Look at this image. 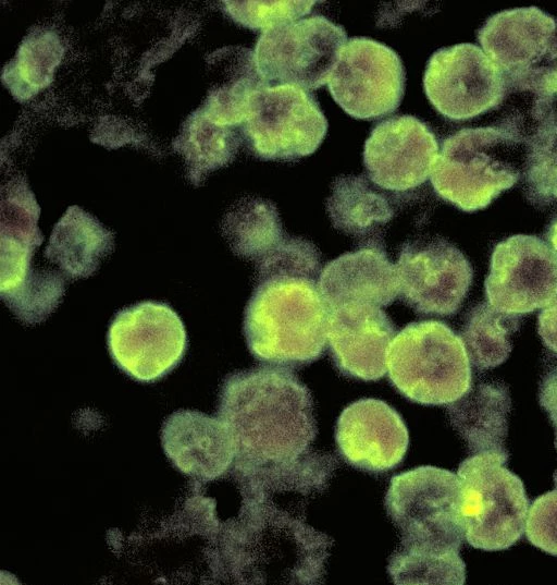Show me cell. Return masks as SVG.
Masks as SVG:
<instances>
[{"mask_svg": "<svg viewBox=\"0 0 557 585\" xmlns=\"http://www.w3.org/2000/svg\"><path fill=\"white\" fill-rule=\"evenodd\" d=\"M346 42L342 25L313 14L262 31L255 60L269 85L280 82L313 90L329 82Z\"/></svg>", "mask_w": 557, "mask_h": 585, "instance_id": "cell-9", "label": "cell"}, {"mask_svg": "<svg viewBox=\"0 0 557 585\" xmlns=\"http://www.w3.org/2000/svg\"><path fill=\"white\" fill-rule=\"evenodd\" d=\"M524 156V143L506 130L465 127L443 141L431 183L441 198L473 212L518 182Z\"/></svg>", "mask_w": 557, "mask_h": 585, "instance_id": "cell-4", "label": "cell"}, {"mask_svg": "<svg viewBox=\"0 0 557 585\" xmlns=\"http://www.w3.org/2000/svg\"><path fill=\"white\" fill-rule=\"evenodd\" d=\"M511 400L503 382H480L447 406L451 426L472 454L508 453L505 441Z\"/></svg>", "mask_w": 557, "mask_h": 585, "instance_id": "cell-21", "label": "cell"}, {"mask_svg": "<svg viewBox=\"0 0 557 585\" xmlns=\"http://www.w3.org/2000/svg\"><path fill=\"white\" fill-rule=\"evenodd\" d=\"M335 439L348 464L373 473L398 465L409 443L408 429L398 412L372 398L357 400L344 409L336 423Z\"/></svg>", "mask_w": 557, "mask_h": 585, "instance_id": "cell-17", "label": "cell"}, {"mask_svg": "<svg viewBox=\"0 0 557 585\" xmlns=\"http://www.w3.org/2000/svg\"><path fill=\"white\" fill-rule=\"evenodd\" d=\"M437 156L432 130L418 118L403 114L373 127L364 143L363 164L376 186L405 192L428 180Z\"/></svg>", "mask_w": 557, "mask_h": 585, "instance_id": "cell-16", "label": "cell"}, {"mask_svg": "<svg viewBox=\"0 0 557 585\" xmlns=\"http://www.w3.org/2000/svg\"><path fill=\"white\" fill-rule=\"evenodd\" d=\"M385 508L400 535L388 560L395 584H454L466 581L459 556L465 538L458 476L436 466L395 475Z\"/></svg>", "mask_w": 557, "mask_h": 585, "instance_id": "cell-3", "label": "cell"}, {"mask_svg": "<svg viewBox=\"0 0 557 585\" xmlns=\"http://www.w3.org/2000/svg\"><path fill=\"white\" fill-rule=\"evenodd\" d=\"M537 331L544 345L557 354V295L539 314Z\"/></svg>", "mask_w": 557, "mask_h": 585, "instance_id": "cell-31", "label": "cell"}, {"mask_svg": "<svg viewBox=\"0 0 557 585\" xmlns=\"http://www.w3.org/2000/svg\"><path fill=\"white\" fill-rule=\"evenodd\" d=\"M257 282L245 307L243 332L252 356L271 366L296 368L320 358L330 309L319 288L320 252L286 237L256 264Z\"/></svg>", "mask_w": 557, "mask_h": 585, "instance_id": "cell-2", "label": "cell"}, {"mask_svg": "<svg viewBox=\"0 0 557 585\" xmlns=\"http://www.w3.org/2000/svg\"><path fill=\"white\" fill-rule=\"evenodd\" d=\"M62 52L55 34L33 32L21 45L15 59L5 66L2 80L17 99H28L51 83Z\"/></svg>", "mask_w": 557, "mask_h": 585, "instance_id": "cell-26", "label": "cell"}, {"mask_svg": "<svg viewBox=\"0 0 557 585\" xmlns=\"http://www.w3.org/2000/svg\"><path fill=\"white\" fill-rule=\"evenodd\" d=\"M396 267L400 300L423 315L456 314L473 278L466 256L441 237L406 242Z\"/></svg>", "mask_w": 557, "mask_h": 585, "instance_id": "cell-14", "label": "cell"}, {"mask_svg": "<svg viewBox=\"0 0 557 585\" xmlns=\"http://www.w3.org/2000/svg\"><path fill=\"white\" fill-rule=\"evenodd\" d=\"M423 87L435 110L451 121L470 120L497 109L507 95L498 68L470 42L436 50L426 63Z\"/></svg>", "mask_w": 557, "mask_h": 585, "instance_id": "cell-13", "label": "cell"}, {"mask_svg": "<svg viewBox=\"0 0 557 585\" xmlns=\"http://www.w3.org/2000/svg\"><path fill=\"white\" fill-rule=\"evenodd\" d=\"M395 336L393 321L377 306L347 304L330 310L329 348L335 366L346 377L363 381L382 378Z\"/></svg>", "mask_w": 557, "mask_h": 585, "instance_id": "cell-18", "label": "cell"}, {"mask_svg": "<svg viewBox=\"0 0 557 585\" xmlns=\"http://www.w3.org/2000/svg\"><path fill=\"white\" fill-rule=\"evenodd\" d=\"M485 297L494 308L527 314L557 295V254L535 235L516 234L493 249Z\"/></svg>", "mask_w": 557, "mask_h": 585, "instance_id": "cell-15", "label": "cell"}, {"mask_svg": "<svg viewBox=\"0 0 557 585\" xmlns=\"http://www.w3.org/2000/svg\"><path fill=\"white\" fill-rule=\"evenodd\" d=\"M552 423L556 429V440H555V446H556V449H557V417L552 419Z\"/></svg>", "mask_w": 557, "mask_h": 585, "instance_id": "cell-34", "label": "cell"}, {"mask_svg": "<svg viewBox=\"0 0 557 585\" xmlns=\"http://www.w3.org/2000/svg\"><path fill=\"white\" fill-rule=\"evenodd\" d=\"M222 233L232 252L255 265L286 237L275 204L257 196L237 200L226 212Z\"/></svg>", "mask_w": 557, "mask_h": 585, "instance_id": "cell-24", "label": "cell"}, {"mask_svg": "<svg viewBox=\"0 0 557 585\" xmlns=\"http://www.w3.org/2000/svg\"><path fill=\"white\" fill-rule=\"evenodd\" d=\"M238 145L239 137L230 126L213 122L203 112L191 119L186 135L190 181L199 184L206 173L230 163Z\"/></svg>", "mask_w": 557, "mask_h": 585, "instance_id": "cell-28", "label": "cell"}, {"mask_svg": "<svg viewBox=\"0 0 557 585\" xmlns=\"http://www.w3.org/2000/svg\"><path fill=\"white\" fill-rule=\"evenodd\" d=\"M313 406L288 368L267 365L225 377L219 418L232 435L237 465L255 484L283 479L323 454L310 448L318 432Z\"/></svg>", "mask_w": 557, "mask_h": 585, "instance_id": "cell-1", "label": "cell"}, {"mask_svg": "<svg viewBox=\"0 0 557 585\" xmlns=\"http://www.w3.org/2000/svg\"><path fill=\"white\" fill-rule=\"evenodd\" d=\"M319 288L330 310L347 304L387 306L399 296L397 267L382 242L363 244L329 261Z\"/></svg>", "mask_w": 557, "mask_h": 585, "instance_id": "cell-19", "label": "cell"}, {"mask_svg": "<svg viewBox=\"0 0 557 585\" xmlns=\"http://www.w3.org/2000/svg\"><path fill=\"white\" fill-rule=\"evenodd\" d=\"M317 1H224L228 16L237 24L250 29H267L272 26L299 20L310 13Z\"/></svg>", "mask_w": 557, "mask_h": 585, "instance_id": "cell-29", "label": "cell"}, {"mask_svg": "<svg viewBox=\"0 0 557 585\" xmlns=\"http://www.w3.org/2000/svg\"><path fill=\"white\" fill-rule=\"evenodd\" d=\"M484 53L503 74L507 93L553 98L549 82L557 68V21L537 7L504 10L478 29Z\"/></svg>", "mask_w": 557, "mask_h": 585, "instance_id": "cell-8", "label": "cell"}, {"mask_svg": "<svg viewBox=\"0 0 557 585\" xmlns=\"http://www.w3.org/2000/svg\"><path fill=\"white\" fill-rule=\"evenodd\" d=\"M243 132L256 157L292 161L318 149L327 121L312 94L295 85H269L251 97Z\"/></svg>", "mask_w": 557, "mask_h": 585, "instance_id": "cell-10", "label": "cell"}, {"mask_svg": "<svg viewBox=\"0 0 557 585\" xmlns=\"http://www.w3.org/2000/svg\"><path fill=\"white\" fill-rule=\"evenodd\" d=\"M546 240L549 246L555 251L557 254V214L555 217L550 220L547 231H546Z\"/></svg>", "mask_w": 557, "mask_h": 585, "instance_id": "cell-32", "label": "cell"}, {"mask_svg": "<svg viewBox=\"0 0 557 585\" xmlns=\"http://www.w3.org/2000/svg\"><path fill=\"white\" fill-rule=\"evenodd\" d=\"M555 489L537 497L525 519L528 540L544 552L557 556V470L554 473Z\"/></svg>", "mask_w": 557, "mask_h": 585, "instance_id": "cell-30", "label": "cell"}, {"mask_svg": "<svg viewBox=\"0 0 557 585\" xmlns=\"http://www.w3.org/2000/svg\"><path fill=\"white\" fill-rule=\"evenodd\" d=\"M170 460L183 473L205 480L222 475L235 459V444L225 424L197 411L173 413L162 428Z\"/></svg>", "mask_w": 557, "mask_h": 585, "instance_id": "cell-20", "label": "cell"}, {"mask_svg": "<svg viewBox=\"0 0 557 585\" xmlns=\"http://www.w3.org/2000/svg\"><path fill=\"white\" fill-rule=\"evenodd\" d=\"M113 248V233L81 207L71 206L54 226L45 257L75 280L94 275Z\"/></svg>", "mask_w": 557, "mask_h": 585, "instance_id": "cell-22", "label": "cell"}, {"mask_svg": "<svg viewBox=\"0 0 557 585\" xmlns=\"http://www.w3.org/2000/svg\"><path fill=\"white\" fill-rule=\"evenodd\" d=\"M386 364L392 385L419 404H450L471 388L465 343L438 320L414 321L403 328L389 344Z\"/></svg>", "mask_w": 557, "mask_h": 585, "instance_id": "cell-6", "label": "cell"}, {"mask_svg": "<svg viewBox=\"0 0 557 585\" xmlns=\"http://www.w3.org/2000/svg\"><path fill=\"white\" fill-rule=\"evenodd\" d=\"M520 325V315L498 310L488 303L474 306L460 336L473 366L484 370L503 364L512 349L510 338Z\"/></svg>", "mask_w": 557, "mask_h": 585, "instance_id": "cell-25", "label": "cell"}, {"mask_svg": "<svg viewBox=\"0 0 557 585\" xmlns=\"http://www.w3.org/2000/svg\"><path fill=\"white\" fill-rule=\"evenodd\" d=\"M524 194L536 207L557 202V118L540 125L525 142Z\"/></svg>", "mask_w": 557, "mask_h": 585, "instance_id": "cell-27", "label": "cell"}, {"mask_svg": "<svg viewBox=\"0 0 557 585\" xmlns=\"http://www.w3.org/2000/svg\"><path fill=\"white\" fill-rule=\"evenodd\" d=\"M508 453H475L457 472L465 538L485 551L513 546L524 532L529 500L522 480L506 467Z\"/></svg>", "mask_w": 557, "mask_h": 585, "instance_id": "cell-7", "label": "cell"}, {"mask_svg": "<svg viewBox=\"0 0 557 585\" xmlns=\"http://www.w3.org/2000/svg\"><path fill=\"white\" fill-rule=\"evenodd\" d=\"M107 341L116 366L140 382L166 376L187 349L183 320L168 303L156 301L120 309L110 322Z\"/></svg>", "mask_w": 557, "mask_h": 585, "instance_id": "cell-11", "label": "cell"}, {"mask_svg": "<svg viewBox=\"0 0 557 585\" xmlns=\"http://www.w3.org/2000/svg\"><path fill=\"white\" fill-rule=\"evenodd\" d=\"M405 84L400 57L388 46L368 37L347 40L327 82L335 102L360 120L393 113L403 100Z\"/></svg>", "mask_w": 557, "mask_h": 585, "instance_id": "cell-12", "label": "cell"}, {"mask_svg": "<svg viewBox=\"0 0 557 585\" xmlns=\"http://www.w3.org/2000/svg\"><path fill=\"white\" fill-rule=\"evenodd\" d=\"M549 87L553 94H557V68L550 78Z\"/></svg>", "mask_w": 557, "mask_h": 585, "instance_id": "cell-33", "label": "cell"}, {"mask_svg": "<svg viewBox=\"0 0 557 585\" xmlns=\"http://www.w3.org/2000/svg\"><path fill=\"white\" fill-rule=\"evenodd\" d=\"M244 524L249 578L255 584H320L333 539L271 501L249 500Z\"/></svg>", "mask_w": 557, "mask_h": 585, "instance_id": "cell-5", "label": "cell"}, {"mask_svg": "<svg viewBox=\"0 0 557 585\" xmlns=\"http://www.w3.org/2000/svg\"><path fill=\"white\" fill-rule=\"evenodd\" d=\"M374 185L363 174L339 175L333 181L326 200L332 226L362 245L381 242L379 234L395 214L387 196Z\"/></svg>", "mask_w": 557, "mask_h": 585, "instance_id": "cell-23", "label": "cell"}]
</instances>
